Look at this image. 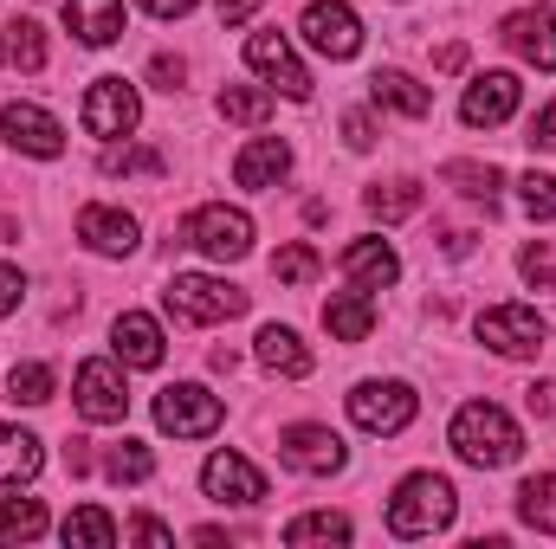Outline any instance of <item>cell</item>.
I'll return each instance as SVG.
<instances>
[{"label":"cell","mask_w":556,"mask_h":549,"mask_svg":"<svg viewBox=\"0 0 556 549\" xmlns=\"http://www.w3.org/2000/svg\"><path fill=\"white\" fill-rule=\"evenodd\" d=\"M518 201H525L531 220H556V175H538V168H531V175L518 181Z\"/></svg>","instance_id":"74e56055"},{"label":"cell","mask_w":556,"mask_h":549,"mask_svg":"<svg viewBox=\"0 0 556 549\" xmlns=\"http://www.w3.org/2000/svg\"><path fill=\"white\" fill-rule=\"evenodd\" d=\"M453 511H459V491L440 478V472H408L402 485H395V498H389V531L395 537H440L446 524H453Z\"/></svg>","instance_id":"7a4b0ae2"},{"label":"cell","mask_w":556,"mask_h":549,"mask_svg":"<svg viewBox=\"0 0 556 549\" xmlns=\"http://www.w3.org/2000/svg\"><path fill=\"white\" fill-rule=\"evenodd\" d=\"M273 104H278L273 85H227V91H220V117L240 124V130H266Z\"/></svg>","instance_id":"484cf974"},{"label":"cell","mask_w":556,"mask_h":549,"mask_svg":"<svg viewBox=\"0 0 556 549\" xmlns=\"http://www.w3.org/2000/svg\"><path fill=\"white\" fill-rule=\"evenodd\" d=\"M7 395H13V401H26V408L52 401V369H46V362H20V369L7 375Z\"/></svg>","instance_id":"e575fe53"},{"label":"cell","mask_w":556,"mask_h":549,"mask_svg":"<svg viewBox=\"0 0 556 549\" xmlns=\"http://www.w3.org/2000/svg\"><path fill=\"white\" fill-rule=\"evenodd\" d=\"M415 413H420V395L408 382H356L350 388V420L363 433H402Z\"/></svg>","instance_id":"ba28073f"},{"label":"cell","mask_w":556,"mask_h":549,"mask_svg":"<svg viewBox=\"0 0 556 549\" xmlns=\"http://www.w3.org/2000/svg\"><path fill=\"white\" fill-rule=\"evenodd\" d=\"M498 39L525 59V65H538V72H556V13L538 0V7H518V13H505V26H498Z\"/></svg>","instance_id":"5bb4252c"},{"label":"cell","mask_w":556,"mask_h":549,"mask_svg":"<svg viewBox=\"0 0 556 549\" xmlns=\"http://www.w3.org/2000/svg\"><path fill=\"white\" fill-rule=\"evenodd\" d=\"M260 13V0H220V26H247Z\"/></svg>","instance_id":"7dc6e473"},{"label":"cell","mask_w":556,"mask_h":549,"mask_svg":"<svg viewBox=\"0 0 556 549\" xmlns=\"http://www.w3.org/2000/svg\"><path fill=\"white\" fill-rule=\"evenodd\" d=\"M343 142H350V149H376V124H369V111H350V117H343Z\"/></svg>","instance_id":"60d3db41"},{"label":"cell","mask_w":556,"mask_h":549,"mask_svg":"<svg viewBox=\"0 0 556 549\" xmlns=\"http://www.w3.org/2000/svg\"><path fill=\"white\" fill-rule=\"evenodd\" d=\"M0 137H7V149L39 155V162L65 155V130H59V117L39 111V104H7V111H0Z\"/></svg>","instance_id":"9a60e30c"},{"label":"cell","mask_w":556,"mask_h":549,"mask_svg":"<svg viewBox=\"0 0 556 549\" xmlns=\"http://www.w3.org/2000/svg\"><path fill=\"white\" fill-rule=\"evenodd\" d=\"M104 472H111L117 485H142V478L155 472V452H149V446H137V439H124V446L104 459Z\"/></svg>","instance_id":"d590c367"},{"label":"cell","mask_w":556,"mask_h":549,"mask_svg":"<svg viewBox=\"0 0 556 549\" xmlns=\"http://www.w3.org/2000/svg\"><path fill=\"white\" fill-rule=\"evenodd\" d=\"M220 420H227L220 395H207L201 382H175V388H162V395H155V426H162V433H175V439H207Z\"/></svg>","instance_id":"8992f818"},{"label":"cell","mask_w":556,"mask_h":549,"mask_svg":"<svg viewBox=\"0 0 556 549\" xmlns=\"http://www.w3.org/2000/svg\"><path fill=\"white\" fill-rule=\"evenodd\" d=\"M479 343L485 349H498V356H511V362H525V356H538L544 343H551V323L531 310V304H492V310H479Z\"/></svg>","instance_id":"5b68a950"},{"label":"cell","mask_w":556,"mask_h":549,"mask_svg":"<svg viewBox=\"0 0 556 549\" xmlns=\"http://www.w3.org/2000/svg\"><path fill=\"white\" fill-rule=\"evenodd\" d=\"M324 330L337 336V343H363L369 330H376V297L356 284V291H337L330 304H324Z\"/></svg>","instance_id":"44dd1931"},{"label":"cell","mask_w":556,"mask_h":549,"mask_svg":"<svg viewBox=\"0 0 556 549\" xmlns=\"http://www.w3.org/2000/svg\"><path fill=\"white\" fill-rule=\"evenodd\" d=\"M7 59H13L20 72H39V65H46V26H39V20H13V26H7Z\"/></svg>","instance_id":"1f68e13d"},{"label":"cell","mask_w":556,"mask_h":549,"mask_svg":"<svg viewBox=\"0 0 556 549\" xmlns=\"http://www.w3.org/2000/svg\"><path fill=\"white\" fill-rule=\"evenodd\" d=\"M65 26L85 46H111L124 39V0H65Z\"/></svg>","instance_id":"7402d4cb"},{"label":"cell","mask_w":556,"mask_h":549,"mask_svg":"<svg viewBox=\"0 0 556 549\" xmlns=\"http://www.w3.org/2000/svg\"><path fill=\"white\" fill-rule=\"evenodd\" d=\"M104 175H162V155L155 149H117V142H104Z\"/></svg>","instance_id":"f35d334b"},{"label":"cell","mask_w":556,"mask_h":549,"mask_svg":"<svg viewBox=\"0 0 556 549\" xmlns=\"http://www.w3.org/2000/svg\"><path fill=\"white\" fill-rule=\"evenodd\" d=\"M531 149H556V104H544V111H538V117H531Z\"/></svg>","instance_id":"7bdbcfd3"},{"label":"cell","mask_w":556,"mask_h":549,"mask_svg":"<svg viewBox=\"0 0 556 549\" xmlns=\"http://www.w3.org/2000/svg\"><path fill=\"white\" fill-rule=\"evenodd\" d=\"M285 175H291V142H278V137H253L233 155V181L240 188H278Z\"/></svg>","instance_id":"ffe728a7"},{"label":"cell","mask_w":556,"mask_h":549,"mask_svg":"<svg viewBox=\"0 0 556 549\" xmlns=\"http://www.w3.org/2000/svg\"><path fill=\"white\" fill-rule=\"evenodd\" d=\"M46 505L39 498H0V544H33L46 537Z\"/></svg>","instance_id":"4dcf8cb0"},{"label":"cell","mask_w":556,"mask_h":549,"mask_svg":"<svg viewBox=\"0 0 556 549\" xmlns=\"http://www.w3.org/2000/svg\"><path fill=\"white\" fill-rule=\"evenodd\" d=\"M324 272V259H317V246H278V259H273V278L278 284H311V278Z\"/></svg>","instance_id":"836d02e7"},{"label":"cell","mask_w":556,"mask_h":549,"mask_svg":"<svg viewBox=\"0 0 556 549\" xmlns=\"http://www.w3.org/2000/svg\"><path fill=\"white\" fill-rule=\"evenodd\" d=\"M518 272H525L531 291H556V240H531L518 253Z\"/></svg>","instance_id":"8d00e7d4"},{"label":"cell","mask_w":556,"mask_h":549,"mask_svg":"<svg viewBox=\"0 0 556 549\" xmlns=\"http://www.w3.org/2000/svg\"><path fill=\"white\" fill-rule=\"evenodd\" d=\"M253 343H260V362H266L273 375H285V382L311 375V349H304V336H298V330H285V323H266Z\"/></svg>","instance_id":"d4e9b609"},{"label":"cell","mask_w":556,"mask_h":549,"mask_svg":"<svg viewBox=\"0 0 556 549\" xmlns=\"http://www.w3.org/2000/svg\"><path fill=\"white\" fill-rule=\"evenodd\" d=\"M59 537H65V549H111L117 544V518H111L104 505H78V511L59 524Z\"/></svg>","instance_id":"4316f807"},{"label":"cell","mask_w":556,"mask_h":549,"mask_svg":"<svg viewBox=\"0 0 556 549\" xmlns=\"http://www.w3.org/2000/svg\"><path fill=\"white\" fill-rule=\"evenodd\" d=\"M518 98H525V85L511 72H479L466 85V98H459V124L466 130H498V124L518 117Z\"/></svg>","instance_id":"7c38bea8"},{"label":"cell","mask_w":556,"mask_h":549,"mask_svg":"<svg viewBox=\"0 0 556 549\" xmlns=\"http://www.w3.org/2000/svg\"><path fill=\"white\" fill-rule=\"evenodd\" d=\"M149 78H155L162 91H175V85H181V59H168V52H155V59H149Z\"/></svg>","instance_id":"f6af8a7d"},{"label":"cell","mask_w":556,"mask_h":549,"mask_svg":"<svg viewBox=\"0 0 556 549\" xmlns=\"http://www.w3.org/2000/svg\"><path fill=\"white\" fill-rule=\"evenodd\" d=\"M72 401H78V413H85L91 426H117V420L130 413V388H124L117 362L91 356V362H78V375H72Z\"/></svg>","instance_id":"9c48e42d"},{"label":"cell","mask_w":556,"mask_h":549,"mask_svg":"<svg viewBox=\"0 0 556 549\" xmlns=\"http://www.w3.org/2000/svg\"><path fill=\"white\" fill-rule=\"evenodd\" d=\"M20 297H26V278L13 272V266H0V317H13V310H20Z\"/></svg>","instance_id":"b9f144b4"},{"label":"cell","mask_w":556,"mask_h":549,"mask_svg":"<svg viewBox=\"0 0 556 549\" xmlns=\"http://www.w3.org/2000/svg\"><path fill=\"white\" fill-rule=\"evenodd\" d=\"M518 518H525L531 531L556 537V472H531V478L518 485Z\"/></svg>","instance_id":"f1b7e54d"},{"label":"cell","mask_w":556,"mask_h":549,"mask_svg":"<svg viewBox=\"0 0 556 549\" xmlns=\"http://www.w3.org/2000/svg\"><path fill=\"white\" fill-rule=\"evenodd\" d=\"M247 65H253L273 91H285L291 104H304V98H311V72H304V59L291 52V39H285V33H253V39H247Z\"/></svg>","instance_id":"4fadbf2b"},{"label":"cell","mask_w":556,"mask_h":549,"mask_svg":"<svg viewBox=\"0 0 556 549\" xmlns=\"http://www.w3.org/2000/svg\"><path fill=\"white\" fill-rule=\"evenodd\" d=\"M181 246H194V253H207V259H247L253 253V220L240 214V207H227V201H207V207H194L188 220H181Z\"/></svg>","instance_id":"277c9868"},{"label":"cell","mask_w":556,"mask_h":549,"mask_svg":"<svg viewBox=\"0 0 556 549\" xmlns=\"http://www.w3.org/2000/svg\"><path fill=\"white\" fill-rule=\"evenodd\" d=\"M369 98H376L382 111H395V117H415V124L433 111V91H427L420 78H408V72H376V78H369Z\"/></svg>","instance_id":"cb8c5ba5"},{"label":"cell","mask_w":556,"mask_h":549,"mask_svg":"<svg viewBox=\"0 0 556 549\" xmlns=\"http://www.w3.org/2000/svg\"><path fill=\"white\" fill-rule=\"evenodd\" d=\"M278 459L291 465V472H304V478H330V472H343V439L330 433V426H317V420H298V426H285L278 433Z\"/></svg>","instance_id":"30bf717a"},{"label":"cell","mask_w":556,"mask_h":549,"mask_svg":"<svg viewBox=\"0 0 556 549\" xmlns=\"http://www.w3.org/2000/svg\"><path fill=\"white\" fill-rule=\"evenodd\" d=\"M111 349H117L124 369H162V356H168L162 323H155L149 310H124V317L111 323Z\"/></svg>","instance_id":"e0dca14e"},{"label":"cell","mask_w":556,"mask_h":549,"mask_svg":"<svg viewBox=\"0 0 556 549\" xmlns=\"http://www.w3.org/2000/svg\"><path fill=\"white\" fill-rule=\"evenodd\" d=\"M162 304H168L175 323H227V317L247 310V291L214 272H175L168 291H162Z\"/></svg>","instance_id":"3957f363"},{"label":"cell","mask_w":556,"mask_h":549,"mask_svg":"<svg viewBox=\"0 0 556 549\" xmlns=\"http://www.w3.org/2000/svg\"><path fill=\"white\" fill-rule=\"evenodd\" d=\"M78 240H85L91 253H104V259H130L137 240H142V227L124 207H85V214H78Z\"/></svg>","instance_id":"ac0fdd59"},{"label":"cell","mask_w":556,"mask_h":549,"mask_svg":"<svg viewBox=\"0 0 556 549\" xmlns=\"http://www.w3.org/2000/svg\"><path fill=\"white\" fill-rule=\"evenodd\" d=\"M124 537H130V544H149V549H175V531H168V524H155V518H137Z\"/></svg>","instance_id":"ab89813d"},{"label":"cell","mask_w":556,"mask_h":549,"mask_svg":"<svg viewBox=\"0 0 556 549\" xmlns=\"http://www.w3.org/2000/svg\"><path fill=\"white\" fill-rule=\"evenodd\" d=\"M39 465H46L39 433H26V426H0V485H33Z\"/></svg>","instance_id":"603a6c76"},{"label":"cell","mask_w":556,"mask_h":549,"mask_svg":"<svg viewBox=\"0 0 556 549\" xmlns=\"http://www.w3.org/2000/svg\"><path fill=\"white\" fill-rule=\"evenodd\" d=\"M363 201H369V214H376V220H408V214L420 207V181H389V188H369Z\"/></svg>","instance_id":"d6a6232c"},{"label":"cell","mask_w":556,"mask_h":549,"mask_svg":"<svg viewBox=\"0 0 556 549\" xmlns=\"http://www.w3.org/2000/svg\"><path fill=\"white\" fill-rule=\"evenodd\" d=\"M525 408L538 413V420H551L556 413V382H531V388H525Z\"/></svg>","instance_id":"ee69618b"},{"label":"cell","mask_w":556,"mask_h":549,"mask_svg":"<svg viewBox=\"0 0 556 549\" xmlns=\"http://www.w3.org/2000/svg\"><path fill=\"white\" fill-rule=\"evenodd\" d=\"M201 491H207L214 505H260V498H266V472H260L253 459H240V452H214V459L201 465Z\"/></svg>","instance_id":"2e32d148"},{"label":"cell","mask_w":556,"mask_h":549,"mask_svg":"<svg viewBox=\"0 0 556 549\" xmlns=\"http://www.w3.org/2000/svg\"><path fill=\"white\" fill-rule=\"evenodd\" d=\"M142 13H155V20H181V13H194L201 0H137Z\"/></svg>","instance_id":"bcb514c9"},{"label":"cell","mask_w":556,"mask_h":549,"mask_svg":"<svg viewBox=\"0 0 556 549\" xmlns=\"http://www.w3.org/2000/svg\"><path fill=\"white\" fill-rule=\"evenodd\" d=\"M298 33H304V46L324 52V59H356V52H363V20H356L350 0H311L304 20H298Z\"/></svg>","instance_id":"52a82bcc"},{"label":"cell","mask_w":556,"mask_h":549,"mask_svg":"<svg viewBox=\"0 0 556 549\" xmlns=\"http://www.w3.org/2000/svg\"><path fill=\"white\" fill-rule=\"evenodd\" d=\"M440 181H446V188H459L466 201H485V207H492V201H498V188H505V175H498L492 162H446V168H440Z\"/></svg>","instance_id":"f546056e"},{"label":"cell","mask_w":556,"mask_h":549,"mask_svg":"<svg viewBox=\"0 0 556 549\" xmlns=\"http://www.w3.org/2000/svg\"><path fill=\"white\" fill-rule=\"evenodd\" d=\"M137 124H142V98H137L130 78H98V85L85 91V130H91V137L117 142V137H130Z\"/></svg>","instance_id":"8fae6325"},{"label":"cell","mask_w":556,"mask_h":549,"mask_svg":"<svg viewBox=\"0 0 556 549\" xmlns=\"http://www.w3.org/2000/svg\"><path fill=\"white\" fill-rule=\"evenodd\" d=\"M453 452L466 459V465H479V472H498V465H511L518 452H525V433H518V420L498 408V401H466V408L453 413Z\"/></svg>","instance_id":"6da1fadb"},{"label":"cell","mask_w":556,"mask_h":549,"mask_svg":"<svg viewBox=\"0 0 556 549\" xmlns=\"http://www.w3.org/2000/svg\"><path fill=\"white\" fill-rule=\"evenodd\" d=\"M311 544H350V518L343 511H304L285 524V549H311Z\"/></svg>","instance_id":"83f0119b"},{"label":"cell","mask_w":556,"mask_h":549,"mask_svg":"<svg viewBox=\"0 0 556 549\" xmlns=\"http://www.w3.org/2000/svg\"><path fill=\"white\" fill-rule=\"evenodd\" d=\"M337 266H343L350 284H363V291H389V284L402 278V259H395V246H389V240H350Z\"/></svg>","instance_id":"d6986e66"},{"label":"cell","mask_w":556,"mask_h":549,"mask_svg":"<svg viewBox=\"0 0 556 549\" xmlns=\"http://www.w3.org/2000/svg\"><path fill=\"white\" fill-rule=\"evenodd\" d=\"M0 33H7V26H0ZM0 59H7V39H0Z\"/></svg>","instance_id":"c3c4849f"}]
</instances>
